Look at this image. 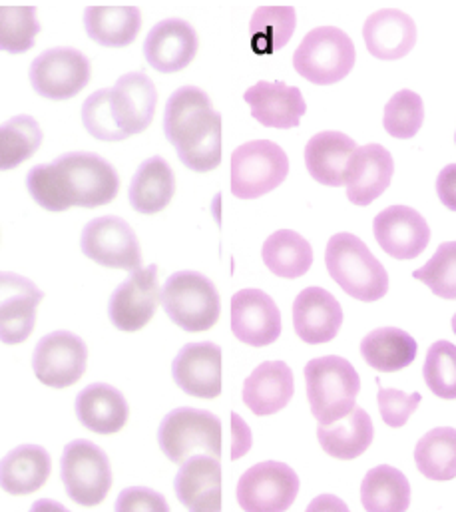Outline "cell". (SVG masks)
<instances>
[{
  "instance_id": "1",
  "label": "cell",
  "mask_w": 456,
  "mask_h": 512,
  "mask_svg": "<svg viewBox=\"0 0 456 512\" xmlns=\"http://www.w3.org/2000/svg\"><path fill=\"white\" fill-rule=\"evenodd\" d=\"M26 188L32 200L48 212L70 208H100L116 200L120 178L102 156L72 152L52 164H40L28 172Z\"/></svg>"
},
{
  "instance_id": "2",
  "label": "cell",
  "mask_w": 456,
  "mask_h": 512,
  "mask_svg": "<svg viewBox=\"0 0 456 512\" xmlns=\"http://www.w3.org/2000/svg\"><path fill=\"white\" fill-rule=\"evenodd\" d=\"M164 130L180 162L192 172L206 174L222 164V114L214 110L204 90L196 86L176 90L166 106Z\"/></svg>"
},
{
  "instance_id": "3",
  "label": "cell",
  "mask_w": 456,
  "mask_h": 512,
  "mask_svg": "<svg viewBox=\"0 0 456 512\" xmlns=\"http://www.w3.org/2000/svg\"><path fill=\"white\" fill-rule=\"evenodd\" d=\"M325 265L333 281L353 299L373 303L389 291L387 269L353 234H335L329 240Z\"/></svg>"
},
{
  "instance_id": "4",
  "label": "cell",
  "mask_w": 456,
  "mask_h": 512,
  "mask_svg": "<svg viewBox=\"0 0 456 512\" xmlns=\"http://www.w3.org/2000/svg\"><path fill=\"white\" fill-rule=\"evenodd\" d=\"M305 385L313 417L331 425L355 409L361 377L347 359L327 355L305 365Z\"/></svg>"
},
{
  "instance_id": "5",
  "label": "cell",
  "mask_w": 456,
  "mask_h": 512,
  "mask_svg": "<svg viewBox=\"0 0 456 512\" xmlns=\"http://www.w3.org/2000/svg\"><path fill=\"white\" fill-rule=\"evenodd\" d=\"M162 305L168 317L190 333L212 329L222 313V299L214 281L196 271L170 275L162 289Z\"/></svg>"
},
{
  "instance_id": "6",
  "label": "cell",
  "mask_w": 456,
  "mask_h": 512,
  "mask_svg": "<svg viewBox=\"0 0 456 512\" xmlns=\"http://www.w3.org/2000/svg\"><path fill=\"white\" fill-rule=\"evenodd\" d=\"M355 44L341 28H313L297 46L293 66L299 76L317 86L341 82L355 66Z\"/></svg>"
},
{
  "instance_id": "7",
  "label": "cell",
  "mask_w": 456,
  "mask_h": 512,
  "mask_svg": "<svg viewBox=\"0 0 456 512\" xmlns=\"http://www.w3.org/2000/svg\"><path fill=\"white\" fill-rule=\"evenodd\" d=\"M158 443L162 453L176 465H184L196 455L222 459V421L210 411L176 409L162 421Z\"/></svg>"
},
{
  "instance_id": "8",
  "label": "cell",
  "mask_w": 456,
  "mask_h": 512,
  "mask_svg": "<svg viewBox=\"0 0 456 512\" xmlns=\"http://www.w3.org/2000/svg\"><path fill=\"white\" fill-rule=\"evenodd\" d=\"M289 174V158L271 140H253L231 154V194L257 200L279 188Z\"/></svg>"
},
{
  "instance_id": "9",
  "label": "cell",
  "mask_w": 456,
  "mask_h": 512,
  "mask_svg": "<svg viewBox=\"0 0 456 512\" xmlns=\"http://www.w3.org/2000/svg\"><path fill=\"white\" fill-rule=\"evenodd\" d=\"M66 495L80 507L100 505L112 489V467L106 453L90 441H72L62 455Z\"/></svg>"
},
{
  "instance_id": "10",
  "label": "cell",
  "mask_w": 456,
  "mask_h": 512,
  "mask_svg": "<svg viewBox=\"0 0 456 512\" xmlns=\"http://www.w3.org/2000/svg\"><path fill=\"white\" fill-rule=\"evenodd\" d=\"M34 92L46 100H70L80 94L92 76L90 60L76 48L44 50L28 70Z\"/></svg>"
},
{
  "instance_id": "11",
  "label": "cell",
  "mask_w": 456,
  "mask_h": 512,
  "mask_svg": "<svg viewBox=\"0 0 456 512\" xmlns=\"http://www.w3.org/2000/svg\"><path fill=\"white\" fill-rule=\"evenodd\" d=\"M299 493L297 473L277 461L247 469L237 483V503L247 512L287 511Z\"/></svg>"
},
{
  "instance_id": "12",
  "label": "cell",
  "mask_w": 456,
  "mask_h": 512,
  "mask_svg": "<svg viewBox=\"0 0 456 512\" xmlns=\"http://www.w3.org/2000/svg\"><path fill=\"white\" fill-rule=\"evenodd\" d=\"M86 363V343L70 331H54L42 337L32 355L36 379L52 389L76 385L86 373Z\"/></svg>"
},
{
  "instance_id": "13",
  "label": "cell",
  "mask_w": 456,
  "mask_h": 512,
  "mask_svg": "<svg viewBox=\"0 0 456 512\" xmlns=\"http://www.w3.org/2000/svg\"><path fill=\"white\" fill-rule=\"evenodd\" d=\"M82 254L102 267L134 271L142 265V250L134 230L116 216L92 220L80 238Z\"/></svg>"
},
{
  "instance_id": "14",
  "label": "cell",
  "mask_w": 456,
  "mask_h": 512,
  "mask_svg": "<svg viewBox=\"0 0 456 512\" xmlns=\"http://www.w3.org/2000/svg\"><path fill=\"white\" fill-rule=\"evenodd\" d=\"M160 301L162 291L158 283V267H138L132 277L114 291L108 307L110 321L120 331H140L154 319Z\"/></svg>"
},
{
  "instance_id": "15",
  "label": "cell",
  "mask_w": 456,
  "mask_h": 512,
  "mask_svg": "<svg viewBox=\"0 0 456 512\" xmlns=\"http://www.w3.org/2000/svg\"><path fill=\"white\" fill-rule=\"evenodd\" d=\"M231 331L251 347H267L281 335V311L261 289H241L231 297Z\"/></svg>"
},
{
  "instance_id": "16",
  "label": "cell",
  "mask_w": 456,
  "mask_h": 512,
  "mask_svg": "<svg viewBox=\"0 0 456 512\" xmlns=\"http://www.w3.org/2000/svg\"><path fill=\"white\" fill-rule=\"evenodd\" d=\"M373 234L385 254L395 259H415L431 242L427 220L409 206H391L373 222Z\"/></svg>"
},
{
  "instance_id": "17",
  "label": "cell",
  "mask_w": 456,
  "mask_h": 512,
  "mask_svg": "<svg viewBox=\"0 0 456 512\" xmlns=\"http://www.w3.org/2000/svg\"><path fill=\"white\" fill-rule=\"evenodd\" d=\"M200 48L198 32L182 18H166L158 22L144 42L146 62L162 72L174 74L188 68Z\"/></svg>"
},
{
  "instance_id": "18",
  "label": "cell",
  "mask_w": 456,
  "mask_h": 512,
  "mask_svg": "<svg viewBox=\"0 0 456 512\" xmlns=\"http://www.w3.org/2000/svg\"><path fill=\"white\" fill-rule=\"evenodd\" d=\"M176 385L196 399L222 395V349L216 343L186 345L172 365Z\"/></svg>"
},
{
  "instance_id": "19",
  "label": "cell",
  "mask_w": 456,
  "mask_h": 512,
  "mask_svg": "<svg viewBox=\"0 0 456 512\" xmlns=\"http://www.w3.org/2000/svg\"><path fill=\"white\" fill-rule=\"evenodd\" d=\"M343 325L339 301L323 287L303 289L293 303V327L301 341L309 345L329 343Z\"/></svg>"
},
{
  "instance_id": "20",
  "label": "cell",
  "mask_w": 456,
  "mask_h": 512,
  "mask_svg": "<svg viewBox=\"0 0 456 512\" xmlns=\"http://www.w3.org/2000/svg\"><path fill=\"white\" fill-rule=\"evenodd\" d=\"M393 172L395 162L387 148L379 144L357 148L345 178L349 202L361 208L373 204L391 186Z\"/></svg>"
},
{
  "instance_id": "21",
  "label": "cell",
  "mask_w": 456,
  "mask_h": 512,
  "mask_svg": "<svg viewBox=\"0 0 456 512\" xmlns=\"http://www.w3.org/2000/svg\"><path fill=\"white\" fill-rule=\"evenodd\" d=\"M243 100L249 104L251 116L265 128H297L307 112L301 90L285 82H257L243 94Z\"/></svg>"
},
{
  "instance_id": "22",
  "label": "cell",
  "mask_w": 456,
  "mask_h": 512,
  "mask_svg": "<svg viewBox=\"0 0 456 512\" xmlns=\"http://www.w3.org/2000/svg\"><path fill=\"white\" fill-rule=\"evenodd\" d=\"M156 106L158 90L144 72L124 74L112 88V108L128 138L150 128L156 116Z\"/></svg>"
},
{
  "instance_id": "23",
  "label": "cell",
  "mask_w": 456,
  "mask_h": 512,
  "mask_svg": "<svg viewBox=\"0 0 456 512\" xmlns=\"http://www.w3.org/2000/svg\"><path fill=\"white\" fill-rule=\"evenodd\" d=\"M178 501L194 512L222 509V465L210 455L188 459L174 481Z\"/></svg>"
},
{
  "instance_id": "24",
  "label": "cell",
  "mask_w": 456,
  "mask_h": 512,
  "mask_svg": "<svg viewBox=\"0 0 456 512\" xmlns=\"http://www.w3.org/2000/svg\"><path fill=\"white\" fill-rule=\"evenodd\" d=\"M367 50L379 60L405 58L417 44L415 20L397 8H383L371 14L363 26Z\"/></svg>"
},
{
  "instance_id": "25",
  "label": "cell",
  "mask_w": 456,
  "mask_h": 512,
  "mask_svg": "<svg viewBox=\"0 0 456 512\" xmlns=\"http://www.w3.org/2000/svg\"><path fill=\"white\" fill-rule=\"evenodd\" d=\"M293 393V371L283 361L261 363L243 383V403L257 417L279 413L289 405Z\"/></svg>"
},
{
  "instance_id": "26",
  "label": "cell",
  "mask_w": 456,
  "mask_h": 512,
  "mask_svg": "<svg viewBox=\"0 0 456 512\" xmlns=\"http://www.w3.org/2000/svg\"><path fill=\"white\" fill-rule=\"evenodd\" d=\"M357 152V144L343 132L315 134L305 146V166L311 178L323 186L341 188Z\"/></svg>"
},
{
  "instance_id": "27",
  "label": "cell",
  "mask_w": 456,
  "mask_h": 512,
  "mask_svg": "<svg viewBox=\"0 0 456 512\" xmlns=\"http://www.w3.org/2000/svg\"><path fill=\"white\" fill-rule=\"evenodd\" d=\"M76 415L88 431L96 435H116L126 427L130 407L118 389L96 383L88 385L76 397Z\"/></svg>"
},
{
  "instance_id": "28",
  "label": "cell",
  "mask_w": 456,
  "mask_h": 512,
  "mask_svg": "<svg viewBox=\"0 0 456 512\" xmlns=\"http://www.w3.org/2000/svg\"><path fill=\"white\" fill-rule=\"evenodd\" d=\"M52 471L50 455L38 445H22L0 461V489L12 497L40 491Z\"/></svg>"
},
{
  "instance_id": "29",
  "label": "cell",
  "mask_w": 456,
  "mask_h": 512,
  "mask_svg": "<svg viewBox=\"0 0 456 512\" xmlns=\"http://www.w3.org/2000/svg\"><path fill=\"white\" fill-rule=\"evenodd\" d=\"M375 429L369 413L355 407L343 419L331 425L317 427V439L321 449L339 461H353L361 457L373 443Z\"/></svg>"
},
{
  "instance_id": "30",
  "label": "cell",
  "mask_w": 456,
  "mask_h": 512,
  "mask_svg": "<svg viewBox=\"0 0 456 512\" xmlns=\"http://www.w3.org/2000/svg\"><path fill=\"white\" fill-rule=\"evenodd\" d=\"M84 28L104 48H126L142 30V12L136 6H88Z\"/></svg>"
},
{
  "instance_id": "31",
  "label": "cell",
  "mask_w": 456,
  "mask_h": 512,
  "mask_svg": "<svg viewBox=\"0 0 456 512\" xmlns=\"http://www.w3.org/2000/svg\"><path fill=\"white\" fill-rule=\"evenodd\" d=\"M176 194V176L170 164L154 156L146 160L132 178L128 200L130 206L144 216H154L166 210Z\"/></svg>"
},
{
  "instance_id": "32",
  "label": "cell",
  "mask_w": 456,
  "mask_h": 512,
  "mask_svg": "<svg viewBox=\"0 0 456 512\" xmlns=\"http://www.w3.org/2000/svg\"><path fill=\"white\" fill-rule=\"evenodd\" d=\"M417 341L399 327H381L361 341V355L379 373H395L417 357Z\"/></svg>"
},
{
  "instance_id": "33",
  "label": "cell",
  "mask_w": 456,
  "mask_h": 512,
  "mask_svg": "<svg viewBox=\"0 0 456 512\" xmlns=\"http://www.w3.org/2000/svg\"><path fill=\"white\" fill-rule=\"evenodd\" d=\"M361 503L369 512H403L411 505L409 479L389 465H379L361 483Z\"/></svg>"
},
{
  "instance_id": "34",
  "label": "cell",
  "mask_w": 456,
  "mask_h": 512,
  "mask_svg": "<svg viewBox=\"0 0 456 512\" xmlns=\"http://www.w3.org/2000/svg\"><path fill=\"white\" fill-rule=\"evenodd\" d=\"M267 269L283 279H297L313 265L311 244L293 230H279L271 234L261 250Z\"/></svg>"
},
{
  "instance_id": "35",
  "label": "cell",
  "mask_w": 456,
  "mask_h": 512,
  "mask_svg": "<svg viewBox=\"0 0 456 512\" xmlns=\"http://www.w3.org/2000/svg\"><path fill=\"white\" fill-rule=\"evenodd\" d=\"M415 463L429 481H453L456 477V429L437 427L415 449Z\"/></svg>"
},
{
  "instance_id": "36",
  "label": "cell",
  "mask_w": 456,
  "mask_h": 512,
  "mask_svg": "<svg viewBox=\"0 0 456 512\" xmlns=\"http://www.w3.org/2000/svg\"><path fill=\"white\" fill-rule=\"evenodd\" d=\"M297 26L293 6H259L249 22L251 48L255 54H273L283 48Z\"/></svg>"
},
{
  "instance_id": "37",
  "label": "cell",
  "mask_w": 456,
  "mask_h": 512,
  "mask_svg": "<svg viewBox=\"0 0 456 512\" xmlns=\"http://www.w3.org/2000/svg\"><path fill=\"white\" fill-rule=\"evenodd\" d=\"M42 144L40 124L32 116H14L0 126V172L30 160Z\"/></svg>"
},
{
  "instance_id": "38",
  "label": "cell",
  "mask_w": 456,
  "mask_h": 512,
  "mask_svg": "<svg viewBox=\"0 0 456 512\" xmlns=\"http://www.w3.org/2000/svg\"><path fill=\"white\" fill-rule=\"evenodd\" d=\"M36 6H0V50L24 54L34 46L40 24Z\"/></svg>"
},
{
  "instance_id": "39",
  "label": "cell",
  "mask_w": 456,
  "mask_h": 512,
  "mask_svg": "<svg viewBox=\"0 0 456 512\" xmlns=\"http://www.w3.org/2000/svg\"><path fill=\"white\" fill-rule=\"evenodd\" d=\"M425 122L423 98L413 90L397 92L385 106L383 126L397 140L415 138Z\"/></svg>"
},
{
  "instance_id": "40",
  "label": "cell",
  "mask_w": 456,
  "mask_h": 512,
  "mask_svg": "<svg viewBox=\"0 0 456 512\" xmlns=\"http://www.w3.org/2000/svg\"><path fill=\"white\" fill-rule=\"evenodd\" d=\"M423 375L437 397L445 401L456 399V345L451 341L433 343L425 359Z\"/></svg>"
},
{
  "instance_id": "41",
  "label": "cell",
  "mask_w": 456,
  "mask_h": 512,
  "mask_svg": "<svg viewBox=\"0 0 456 512\" xmlns=\"http://www.w3.org/2000/svg\"><path fill=\"white\" fill-rule=\"evenodd\" d=\"M82 124L86 132L102 142H122L128 134L120 128L114 108H112V90L104 88L94 92L82 106Z\"/></svg>"
},
{
  "instance_id": "42",
  "label": "cell",
  "mask_w": 456,
  "mask_h": 512,
  "mask_svg": "<svg viewBox=\"0 0 456 512\" xmlns=\"http://www.w3.org/2000/svg\"><path fill=\"white\" fill-rule=\"evenodd\" d=\"M413 277L423 281L437 297L456 299V242L441 244L435 256L419 267Z\"/></svg>"
},
{
  "instance_id": "43",
  "label": "cell",
  "mask_w": 456,
  "mask_h": 512,
  "mask_svg": "<svg viewBox=\"0 0 456 512\" xmlns=\"http://www.w3.org/2000/svg\"><path fill=\"white\" fill-rule=\"evenodd\" d=\"M42 301H24L0 315V341L4 345L24 343L36 327V309Z\"/></svg>"
},
{
  "instance_id": "44",
  "label": "cell",
  "mask_w": 456,
  "mask_h": 512,
  "mask_svg": "<svg viewBox=\"0 0 456 512\" xmlns=\"http://www.w3.org/2000/svg\"><path fill=\"white\" fill-rule=\"evenodd\" d=\"M423 397L421 393H405L399 389H385L379 387V411L383 421L393 427L401 429L409 423V419L415 415L419 409Z\"/></svg>"
},
{
  "instance_id": "45",
  "label": "cell",
  "mask_w": 456,
  "mask_h": 512,
  "mask_svg": "<svg viewBox=\"0 0 456 512\" xmlns=\"http://www.w3.org/2000/svg\"><path fill=\"white\" fill-rule=\"evenodd\" d=\"M30 299H44V293L36 287V283L18 273L0 271V315Z\"/></svg>"
},
{
  "instance_id": "46",
  "label": "cell",
  "mask_w": 456,
  "mask_h": 512,
  "mask_svg": "<svg viewBox=\"0 0 456 512\" xmlns=\"http://www.w3.org/2000/svg\"><path fill=\"white\" fill-rule=\"evenodd\" d=\"M116 511L118 512H168V503L164 501L162 495L150 491V489H142V487H134V489H126L122 491L118 503H116Z\"/></svg>"
},
{
  "instance_id": "47",
  "label": "cell",
  "mask_w": 456,
  "mask_h": 512,
  "mask_svg": "<svg viewBox=\"0 0 456 512\" xmlns=\"http://www.w3.org/2000/svg\"><path fill=\"white\" fill-rule=\"evenodd\" d=\"M437 194L445 208L456 212V164L447 166L437 178Z\"/></svg>"
},
{
  "instance_id": "48",
  "label": "cell",
  "mask_w": 456,
  "mask_h": 512,
  "mask_svg": "<svg viewBox=\"0 0 456 512\" xmlns=\"http://www.w3.org/2000/svg\"><path fill=\"white\" fill-rule=\"evenodd\" d=\"M231 425H233V449H231V459H239L243 457L249 447H251V433L247 429V425L239 419V415H231Z\"/></svg>"
},
{
  "instance_id": "49",
  "label": "cell",
  "mask_w": 456,
  "mask_h": 512,
  "mask_svg": "<svg viewBox=\"0 0 456 512\" xmlns=\"http://www.w3.org/2000/svg\"><path fill=\"white\" fill-rule=\"evenodd\" d=\"M321 509H337V511H347V507L343 503H339L335 497H321L319 501L309 505V511H321Z\"/></svg>"
},
{
  "instance_id": "50",
  "label": "cell",
  "mask_w": 456,
  "mask_h": 512,
  "mask_svg": "<svg viewBox=\"0 0 456 512\" xmlns=\"http://www.w3.org/2000/svg\"><path fill=\"white\" fill-rule=\"evenodd\" d=\"M453 331H455V335H456V313H455V317H453Z\"/></svg>"
},
{
  "instance_id": "51",
  "label": "cell",
  "mask_w": 456,
  "mask_h": 512,
  "mask_svg": "<svg viewBox=\"0 0 456 512\" xmlns=\"http://www.w3.org/2000/svg\"><path fill=\"white\" fill-rule=\"evenodd\" d=\"M455 142H456V134H455Z\"/></svg>"
}]
</instances>
